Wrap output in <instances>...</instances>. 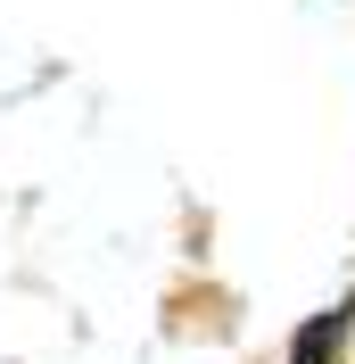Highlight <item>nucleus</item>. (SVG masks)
<instances>
[{"label":"nucleus","instance_id":"f257e3e1","mask_svg":"<svg viewBox=\"0 0 355 364\" xmlns=\"http://www.w3.org/2000/svg\"><path fill=\"white\" fill-rule=\"evenodd\" d=\"M347 348H355V290L289 331V364H347Z\"/></svg>","mask_w":355,"mask_h":364}]
</instances>
